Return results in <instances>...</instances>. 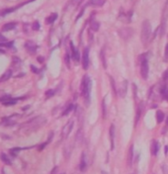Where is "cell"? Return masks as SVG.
<instances>
[{
	"label": "cell",
	"instance_id": "ee69618b",
	"mask_svg": "<svg viewBox=\"0 0 168 174\" xmlns=\"http://www.w3.org/2000/svg\"><path fill=\"white\" fill-rule=\"evenodd\" d=\"M2 174H6V173H5V171H4V170H2Z\"/></svg>",
	"mask_w": 168,
	"mask_h": 174
},
{
	"label": "cell",
	"instance_id": "bcb514c9",
	"mask_svg": "<svg viewBox=\"0 0 168 174\" xmlns=\"http://www.w3.org/2000/svg\"><path fill=\"white\" fill-rule=\"evenodd\" d=\"M60 174H65V173H60Z\"/></svg>",
	"mask_w": 168,
	"mask_h": 174
},
{
	"label": "cell",
	"instance_id": "5bb4252c",
	"mask_svg": "<svg viewBox=\"0 0 168 174\" xmlns=\"http://www.w3.org/2000/svg\"><path fill=\"white\" fill-rule=\"evenodd\" d=\"M158 149H159V146H158V143L156 141H151V146H150V152H151L152 155H156L158 152Z\"/></svg>",
	"mask_w": 168,
	"mask_h": 174
},
{
	"label": "cell",
	"instance_id": "f6af8a7d",
	"mask_svg": "<svg viewBox=\"0 0 168 174\" xmlns=\"http://www.w3.org/2000/svg\"><path fill=\"white\" fill-rule=\"evenodd\" d=\"M32 1H35V0H29L28 2H32Z\"/></svg>",
	"mask_w": 168,
	"mask_h": 174
},
{
	"label": "cell",
	"instance_id": "9a60e30c",
	"mask_svg": "<svg viewBox=\"0 0 168 174\" xmlns=\"http://www.w3.org/2000/svg\"><path fill=\"white\" fill-rule=\"evenodd\" d=\"M143 103L140 102V104L137 106V116H135V125H137L138 123V120H140V114H141V111H143Z\"/></svg>",
	"mask_w": 168,
	"mask_h": 174
},
{
	"label": "cell",
	"instance_id": "484cf974",
	"mask_svg": "<svg viewBox=\"0 0 168 174\" xmlns=\"http://www.w3.org/2000/svg\"><path fill=\"white\" fill-rule=\"evenodd\" d=\"M72 110H73V104H70L68 107L65 109V111H64L63 113V116H66V115H68Z\"/></svg>",
	"mask_w": 168,
	"mask_h": 174
},
{
	"label": "cell",
	"instance_id": "e0dca14e",
	"mask_svg": "<svg viewBox=\"0 0 168 174\" xmlns=\"http://www.w3.org/2000/svg\"><path fill=\"white\" fill-rule=\"evenodd\" d=\"M110 138H111V149H114V138H115V126H110Z\"/></svg>",
	"mask_w": 168,
	"mask_h": 174
},
{
	"label": "cell",
	"instance_id": "ffe728a7",
	"mask_svg": "<svg viewBox=\"0 0 168 174\" xmlns=\"http://www.w3.org/2000/svg\"><path fill=\"white\" fill-rule=\"evenodd\" d=\"M57 13H52L51 15H49L48 18H47V20H46V23L47 24H52L55 20H57Z\"/></svg>",
	"mask_w": 168,
	"mask_h": 174
},
{
	"label": "cell",
	"instance_id": "52a82bcc",
	"mask_svg": "<svg viewBox=\"0 0 168 174\" xmlns=\"http://www.w3.org/2000/svg\"><path fill=\"white\" fill-rule=\"evenodd\" d=\"M128 84H129L128 80L125 79V80L122 81L120 86L118 87V94H119V96L121 98H125V96L127 94V90H128Z\"/></svg>",
	"mask_w": 168,
	"mask_h": 174
},
{
	"label": "cell",
	"instance_id": "4316f807",
	"mask_svg": "<svg viewBox=\"0 0 168 174\" xmlns=\"http://www.w3.org/2000/svg\"><path fill=\"white\" fill-rule=\"evenodd\" d=\"M109 77H110V83H111L112 89H113L114 93L116 94V93H117V91H116V87H115V80H114V78H113V77H111V76H109Z\"/></svg>",
	"mask_w": 168,
	"mask_h": 174
},
{
	"label": "cell",
	"instance_id": "f1b7e54d",
	"mask_svg": "<svg viewBox=\"0 0 168 174\" xmlns=\"http://www.w3.org/2000/svg\"><path fill=\"white\" fill-rule=\"evenodd\" d=\"M64 60H65V64H66V66L69 68V67H70V64H69V63H70V60H69V55L67 54V52L65 54V55H64Z\"/></svg>",
	"mask_w": 168,
	"mask_h": 174
},
{
	"label": "cell",
	"instance_id": "ac0fdd59",
	"mask_svg": "<svg viewBox=\"0 0 168 174\" xmlns=\"http://www.w3.org/2000/svg\"><path fill=\"white\" fill-rule=\"evenodd\" d=\"M15 27H16V23H7V24H5L3 27H2L1 31L2 32H8L10 30H13Z\"/></svg>",
	"mask_w": 168,
	"mask_h": 174
},
{
	"label": "cell",
	"instance_id": "ab89813d",
	"mask_svg": "<svg viewBox=\"0 0 168 174\" xmlns=\"http://www.w3.org/2000/svg\"><path fill=\"white\" fill-rule=\"evenodd\" d=\"M167 153H168V146H165V154H167Z\"/></svg>",
	"mask_w": 168,
	"mask_h": 174
},
{
	"label": "cell",
	"instance_id": "9c48e42d",
	"mask_svg": "<svg viewBox=\"0 0 168 174\" xmlns=\"http://www.w3.org/2000/svg\"><path fill=\"white\" fill-rule=\"evenodd\" d=\"M73 125H74V122H73V121H69V122L63 127V132H61V135H63V138H68L70 132L72 131Z\"/></svg>",
	"mask_w": 168,
	"mask_h": 174
},
{
	"label": "cell",
	"instance_id": "f546056e",
	"mask_svg": "<svg viewBox=\"0 0 168 174\" xmlns=\"http://www.w3.org/2000/svg\"><path fill=\"white\" fill-rule=\"evenodd\" d=\"M101 58H102V64H103V66L106 68V60H105V54H104V50H102V52H101Z\"/></svg>",
	"mask_w": 168,
	"mask_h": 174
},
{
	"label": "cell",
	"instance_id": "8fae6325",
	"mask_svg": "<svg viewBox=\"0 0 168 174\" xmlns=\"http://www.w3.org/2000/svg\"><path fill=\"white\" fill-rule=\"evenodd\" d=\"M87 167H88V162H87L86 153L83 152L82 153V155H81L80 163H79V169H80V171H85Z\"/></svg>",
	"mask_w": 168,
	"mask_h": 174
},
{
	"label": "cell",
	"instance_id": "1f68e13d",
	"mask_svg": "<svg viewBox=\"0 0 168 174\" xmlns=\"http://www.w3.org/2000/svg\"><path fill=\"white\" fill-rule=\"evenodd\" d=\"M162 94H163V97H164V99H166L167 101H168V88L165 87L163 90H162Z\"/></svg>",
	"mask_w": 168,
	"mask_h": 174
},
{
	"label": "cell",
	"instance_id": "83f0119b",
	"mask_svg": "<svg viewBox=\"0 0 168 174\" xmlns=\"http://www.w3.org/2000/svg\"><path fill=\"white\" fill-rule=\"evenodd\" d=\"M54 95H55V90H52V89H49L46 92L47 98H51V97H52Z\"/></svg>",
	"mask_w": 168,
	"mask_h": 174
},
{
	"label": "cell",
	"instance_id": "60d3db41",
	"mask_svg": "<svg viewBox=\"0 0 168 174\" xmlns=\"http://www.w3.org/2000/svg\"><path fill=\"white\" fill-rule=\"evenodd\" d=\"M38 60H39V61H41V63H42V61L44 60V58H38Z\"/></svg>",
	"mask_w": 168,
	"mask_h": 174
},
{
	"label": "cell",
	"instance_id": "8d00e7d4",
	"mask_svg": "<svg viewBox=\"0 0 168 174\" xmlns=\"http://www.w3.org/2000/svg\"><path fill=\"white\" fill-rule=\"evenodd\" d=\"M0 42H1V43H6L7 42V38H5L4 36H2V35L0 34Z\"/></svg>",
	"mask_w": 168,
	"mask_h": 174
},
{
	"label": "cell",
	"instance_id": "ba28073f",
	"mask_svg": "<svg viewBox=\"0 0 168 174\" xmlns=\"http://www.w3.org/2000/svg\"><path fill=\"white\" fill-rule=\"evenodd\" d=\"M82 66L86 70L89 66V48H85L82 55Z\"/></svg>",
	"mask_w": 168,
	"mask_h": 174
},
{
	"label": "cell",
	"instance_id": "d6986e66",
	"mask_svg": "<svg viewBox=\"0 0 168 174\" xmlns=\"http://www.w3.org/2000/svg\"><path fill=\"white\" fill-rule=\"evenodd\" d=\"M105 3H106V0H90V2H89L90 5H93V6H98V7L103 6Z\"/></svg>",
	"mask_w": 168,
	"mask_h": 174
},
{
	"label": "cell",
	"instance_id": "7a4b0ae2",
	"mask_svg": "<svg viewBox=\"0 0 168 174\" xmlns=\"http://www.w3.org/2000/svg\"><path fill=\"white\" fill-rule=\"evenodd\" d=\"M91 89H92V81L88 77V75H84L80 84V92L82 94V96L84 97L85 104L86 105H89Z\"/></svg>",
	"mask_w": 168,
	"mask_h": 174
},
{
	"label": "cell",
	"instance_id": "d6a6232c",
	"mask_svg": "<svg viewBox=\"0 0 168 174\" xmlns=\"http://www.w3.org/2000/svg\"><path fill=\"white\" fill-rule=\"evenodd\" d=\"M10 98H11V96L9 95V94H6V95L2 96L1 98H0V102H2V103H3L4 101H6V100L10 99Z\"/></svg>",
	"mask_w": 168,
	"mask_h": 174
},
{
	"label": "cell",
	"instance_id": "2e32d148",
	"mask_svg": "<svg viewBox=\"0 0 168 174\" xmlns=\"http://www.w3.org/2000/svg\"><path fill=\"white\" fill-rule=\"evenodd\" d=\"M11 76H12V70L11 69H8L6 70L4 73H3V75L0 77V82H4V81H7L8 79H9Z\"/></svg>",
	"mask_w": 168,
	"mask_h": 174
},
{
	"label": "cell",
	"instance_id": "603a6c76",
	"mask_svg": "<svg viewBox=\"0 0 168 174\" xmlns=\"http://www.w3.org/2000/svg\"><path fill=\"white\" fill-rule=\"evenodd\" d=\"M20 99V98H15V99H8L6 100V101H4L2 104H3L4 106H12V105H15L16 104V102H17V100Z\"/></svg>",
	"mask_w": 168,
	"mask_h": 174
},
{
	"label": "cell",
	"instance_id": "d4e9b609",
	"mask_svg": "<svg viewBox=\"0 0 168 174\" xmlns=\"http://www.w3.org/2000/svg\"><path fill=\"white\" fill-rule=\"evenodd\" d=\"M20 150H21V149L20 147H14V149H11L9 150L10 154L13 156V157H15V156H17V154L20 152Z\"/></svg>",
	"mask_w": 168,
	"mask_h": 174
},
{
	"label": "cell",
	"instance_id": "44dd1931",
	"mask_svg": "<svg viewBox=\"0 0 168 174\" xmlns=\"http://www.w3.org/2000/svg\"><path fill=\"white\" fill-rule=\"evenodd\" d=\"M99 28H100V24H99V22H97V21H91L90 22V29L92 31H94V32H97L99 30Z\"/></svg>",
	"mask_w": 168,
	"mask_h": 174
},
{
	"label": "cell",
	"instance_id": "b9f144b4",
	"mask_svg": "<svg viewBox=\"0 0 168 174\" xmlns=\"http://www.w3.org/2000/svg\"><path fill=\"white\" fill-rule=\"evenodd\" d=\"M166 126H168V117H167V119H166Z\"/></svg>",
	"mask_w": 168,
	"mask_h": 174
},
{
	"label": "cell",
	"instance_id": "4dcf8cb0",
	"mask_svg": "<svg viewBox=\"0 0 168 174\" xmlns=\"http://www.w3.org/2000/svg\"><path fill=\"white\" fill-rule=\"evenodd\" d=\"M32 29H33L34 31H38L40 29V23L36 21V22H34V24L33 26H32Z\"/></svg>",
	"mask_w": 168,
	"mask_h": 174
},
{
	"label": "cell",
	"instance_id": "836d02e7",
	"mask_svg": "<svg viewBox=\"0 0 168 174\" xmlns=\"http://www.w3.org/2000/svg\"><path fill=\"white\" fill-rule=\"evenodd\" d=\"M102 108H103V116L106 118V104H105V99H103L102 101Z\"/></svg>",
	"mask_w": 168,
	"mask_h": 174
},
{
	"label": "cell",
	"instance_id": "f35d334b",
	"mask_svg": "<svg viewBox=\"0 0 168 174\" xmlns=\"http://www.w3.org/2000/svg\"><path fill=\"white\" fill-rule=\"evenodd\" d=\"M31 69H32V71H33L34 73H39V69L36 68L34 66H31Z\"/></svg>",
	"mask_w": 168,
	"mask_h": 174
},
{
	"label": "cell",
	"instance_id": "277c9868",
	"mask_svg": "<svg viewBox=\"0 0 168 174\" xmlns=\"http://www.w3.org/2000/svg\"><path fill=\"white\" fill-rule=\"evenodd\" d=\"M167 19H168V0H166L162 11V17H161V25L159 27V36L162 37L166 31V24H167Z\"/></svg>",
	"mask_w": 168,
	"mask_h": 174
},
{
	"label": "cell",
	"instance_id": "5b68a950",
	"mask_svg": "<svg viewBox=\"0 0 168 174\" xmlns=\"http://www.w3.org/2000/svg\"><path fill=\"white\" fill-rule=\"evenodd\" d=\"M118 33H119L121 38H123L124 40H129L132 36V29L129 27H124V28H121L118 31Z\"/></svg>",
	"mask_w": 168,
	"mask_h": 174
},
{
	"label": "cell",
	"instance_id": "7c38bea8",
	"mask_svg": "<svg viewBox=\"0 0 168 174\" xmlns=\"http://www.w3.org/2000/svg\"><path fill=\"white\" fill-rule=\"evenodd\" d=\"M25 48L30 54H35L38 49V46L34 42H32V41H29V42L25 44Z\"/></svg>",
	"mask_w": 168,
	"mask_h": 174
},
{
	"label": "cell",
	"instance_id": "74e56055",
	"mask_svg": "<svg viewBox=\"0 0 168 174\" xmlns=\"http://www.w3.org/2000/svg\"><path fill=\"white\" fill-rule=\"evenodd\" d=\"M132 87H134V97L135 99V98H137V85L134 83V84H132Z\"/></svg>",
	"mask_w": 168,
	"mask_h": 174
},
{
	"label": "cell",
	"instance_id": "7bdbcfd3",
	"mask_svg": "<svg viewBox=\"0 0 168 174\" xmlns=\"http://www.w3.org/2000/svg\"><path fill=\"white\" fill-rule=\"evenodd\" d=\"M102 174H108V173H107V172H105V171H103Z\"/></svg>",
	"mask_w": 168,
	"mask_h": 174
},
{
	"label": "cell",
	"instance_id": "3957f363",
	"mask_svg": "<svg viewBox=\"0 0 168 174\" xmlns=\"http://www.w3.org/2000/svg\"><path fill=\"white\" fill-rule=\"evenodd\" d=\"M150 36H151V25L148 20H144L141 25V34L140 39L143 46H147L150 42Z\"/></svg>",
	"mask_w": 168,
	"mask_h": 174
},
{
	"label": "cell",
	"instance_id": "6da1fadb",
	"mask_svg": "<svg viewBox=\"0 0 168 174\" xmlns=\"http://www.w3.org/2000/svg\"><path fill=\"white\" fill-rule=\"evenodd\" d=\"M46 123H47V118L45 116L35 117L33 119H31L30 121H28V122L22 124L21 128H20V131L23 132L26 135H29L33 132H36L37 130H39L40 128H42Z\"/></svg>",
	"mask_w": 168,
	"mask_h": 174
},
{
	"label": "cell",
	"instance_id": "cb8c5ba5",
	"mask_svg": "<svg viewBox=\"0 0 168 174\" xmlns=\"http://www.w3.org/2000/svg\"><path fill=\"white\" fill-rule=\"evenodd\" d=\"M164 120V114L162 111H157L156 112V121H157V123H161L163 122Z\"/></svg>",
	"mask_w": 168,
	"mask_h": 174
},
{
	"label": "cell",
	"instance_id": "d590c367",
	"mask_svg": "<svg viewBox=\"0 0 168 174\" xmlns=\"http://www.w3.org/2000/svg\"><path fill=\"white\" fill-rule=\"evenodd\" d=\"M162 78H163V80H167L168 79V69L165 70V72L163 73V75H162Z\"/></svg>",
	"mask_w": 168,
	"mask_h": 174
},
{
	"label": "cell",
	"instance_id": "8992f818",
	"mask_svg": "<svg viewBox=\"0 0 168 174\" xmlns=\"http://www.w3.org/2000/svg\"><path fill=\"white\" fill-rule=\"evenodd\" d=\"M148 63H147V60L145 58L141 60V64H140V74L143 76V79H147L148 77Z\"/></svg>",
	"mask_w": 168,
	"mask_h": 174
},
{
	"label": "cell",
	"instance_id": "e575fe53",
	"mask_svg": "<svg viewBox=\"0 0 168 174\" xmlns=\"http://www.w3.org/2000/svg\"><path fill=\"white\" fill-rule=\"evenodd\" d=\"M164 60H168V44L165 46V52H164Z\"/></svg>",
	"mask_w": 168,
	"mask_h": 174
},
{
	"label": "cell",
	"instance_id": "4fadbf2b",
	"mask_svg": "<svg viewBox=\"0 0 168 174\" xmlns=\"http://www.w3.org/2000/svg\"><path fill=\"white\" fill-rule=\"evenodd\" d=\"M70 49H71V55H72V60L75 61L76 63H79V60H80V55H79V52L75 49V47L73 46L72 42L70 43Z\"/></svg>",
	"mask_w": 168,
	"mask_h": 174
},
{
	"label": "cell",
	"instance_id": "7402d4cb",
	"mask_svg": "<svg viewBox=\"0 0 168 174\" xmlns=\"http://www.w3.org/2000/svg\"><path fill=\"white\" fill-rule=\"evenodd\" d=\"M0 158H1V160L3 163H5L6 165H10L11 164V160L10 158H8V156L5 154L4 152H2L1 154H0Z\"/></svg>",
	"mask_w": 168,
	"mask_h": 174
},
{
	"label": "cell",
	"instance_id": "30bf717a",
	"mask_svg": "<svg viewBox=\"0 0 168 174\" xmlns=\"http://www.w3.org/2000/svg\"><path fill=\"white\" fill-rule=\"evenodd\" d=\"M132 161H134V146L132 144L128 150V156H127V164L129 167H132Z\"/></svg>",
	"mask_w": 168,
	"mask_h": 174
}]
</instances>
